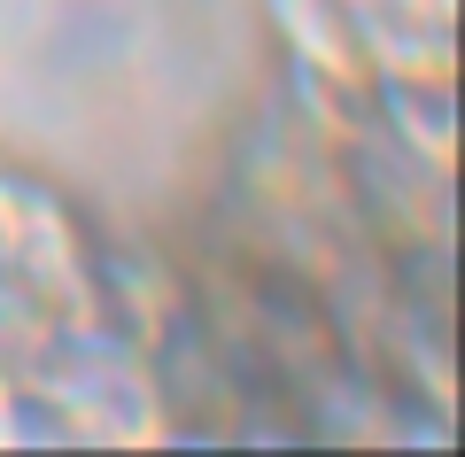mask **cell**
I'll return each mask as SVG.
<instances>
[{
  "label": "cell",
  "instance_id": "6da1fadb",
  "mask_svg": "<svg viewBox=\"0 0 465 457\" xmlns=\"http://www.w3.org/2000/svg\"><path fill=\"white\" fill-rule=\"evenodd\" d=\"M0 279L47 318L54 333H94L101 294H94V233L85 217L54 194L47 179L0 164Z\"/></svg>",
  "mask_w": 465,
  "mask_h": 457
},
{
  "label": "cell",
  "instance_id": "7a4b0ae2",
  "mask_svg": "<svg viewBox=\"0 0 465 457\" xmlns=\"http://www.w3.org/2000/svg\"><path fill=\"white\" fill-rule=\"evenodd\" d=\"M341 202L372 256L450 248V171H427L411 147H396L381 124H365L341 147Z\"/></svg>",
  "mask_w": 465,
  "mask_h": 457
},
{
  "label": "cell",
  "instance_id": "3957f363",
  "mask_svg": "<svg viewBox=\"0 0 465 457\" xmlns=\"http://www.w3.org/2000/svg\"><path fill=\"white\" fill-rule=\"evenodd\" d=\"M94 294H101V326L133 349H155L186 318V272L171 256H155L148 241L94 248Z\"/></svg>",
  "mask_w": 465,
  "mask_h": 457
},
{
  "label": "cell",
  "instance_id": "277c9868",
  "mask_svg": "<svg viewBox=\"0 0 465 457\" xmlns=\"http://www.w3.org/2000/svg\"><path fill=\"white\" fill-rule=\"evenodd\" d=\"M272 8V32H280V55L318 78H341V85H372L365 70V16L372 0H264Z\"/></svg>",
  "mask_w": 465,
  "mask_h": 457
},
{
  "label": "cell",
  "instance_id": "5b68a950",
  "mask_svg": "<svg viewBox=\"0 0 465 457\" xmlns=\"http://www.w3.org/2000/svg\"><path fill=\"white\" fill-rule=\"evenodd\" d=\"M372 124L396 147H411L427 171L458 179V85L450 78H388L372 85Z\"/></svg>",
  "mask_w": 465,
  "mask_h": 457
},
{
  "label": "cell",
  "instance_id": "8992f818",
  "mask_svg": "<svg viewBox=\"0 0 465 457\" xmlns=\"http://www.w3.org/2000/svg\"><path fill=\"white\" fill-rule=\"evenodd\" d=\"M0 450H24V380L0 357Z\"/></svg>",
  "mask_w": 465,
  "mask_h": 457
},
{
  "label": "cell",
  "instance_id": "52a82bcc",
  "mask_svg": "<svg viewBox=\"0 0 465 457\" xmlns=\"http://www.w3.org/2000/svg\"><path fill=\"white\" fill-rule=\"evenodd\" d=\"M372 8H388V16H411V24H442V32H458V0H372Z\"/></svg>",
  "mask_w": 465,
  "mask_h": 457
},
{
  "label": "cell",
  "instance_id": "ba28073f",
  "mask_svg": "<svg viewBox=\"0 0 465 457\" xmlns=\"http://www.w3.org/2000/svg\"><path fill=\"white\" fill-rule=\"evenodd\" d=\"M8 318H16V287L0 279V333H8Z\"/></svg>",
  "mask_w": 465,
  "mask_h": 457
}]
</instances>
